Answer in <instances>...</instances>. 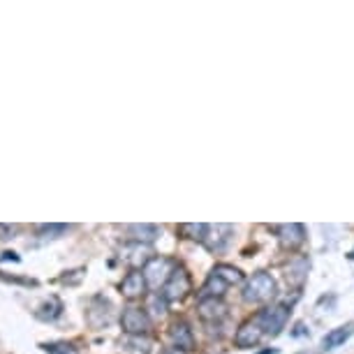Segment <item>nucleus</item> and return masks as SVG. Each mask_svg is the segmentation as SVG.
Wrapping results in <instances>:
<instances>
[{
	"mask_svg": "<svg viewBox=\"0 0 354 354\" xmlns=\"http://www.w3.org/2000/svg\"><path fill=\"white\" fill-rule=\"evenodd\" d=\"M273 297H276V280L266 271H257L243 287V299L248 304H266Z\"/></svg>",
	"mask_w": 354,
	"mask_h": 354,
	"instance_id": "nucleus-1",
	"label": "nucleus"
},
{
	"mask_svg": "<svg viewBox=\"0 0 354 354\" xmlns=\"http://www.w3.org/2000/svg\"><path fill=\"white\" fill-rule=\"evenodd\" d=\"M290 313L292 310L287 308L285 304H276V306H271V308L259 313L257 324L262 326L264 336H278V333L285 329L287 319H290Z\"/></svg>",
	"mask_w": 354,
	"mask_h": 354,
	"instance_id": "nucleus-2",
	"label": "nucleus"
},
{
	"mask_svg": "<svg viewBox=\"0 0 354 354\" xmlns=\"http://www.w3.org/2000/svg\"><path fill=\"white\" fill-rule=\"evenodd\" d=\"M188 292H190V276H188V271L178 266V269L171 271L169 280L165 283L162 292H160V294L167 299V304H171V301H181Z\"/></svg>",
	"mask_w": 354,
	"mask_h": 354,
	"instance_id": "nucleus-3",
	"label": "nucleus"
},
{
	"mask_svg": "<svg viewBox=\"0 0 354 354\" xmlns=\"http://www.w3.org/2000/svg\"><path fill=\"white\" fill-rule=\"evenodd\" d=\"M171 276V264L169 259L165 257H153L149 264L144 266V278H146V285L158 290V287H165V283L169 280Z\"/></svg>",
	"mask_w": 354,
	"mask_h": 354,
	"instance_id": "nucleus-4",
	"label": "nucleus"
},
{
	"mask_svg": "<svg viewBox=\"0 0 354 354\" xmlns=\"http://www.w3.org/2000/svg\"><path fill=\"white\" fill-rule=\"evenodd\" d=\"M121 326H123V331L128 333V336H142V333L149 331L151 319H149V315H146V310L130 306V308L123 310Z\"/></svg>",
	"mask_w": 354,
	"mask_h": 354,
	"instance_id": "nucleus-5",
	"label": "nucleus"
},
{
	"mask_svg": "<svg viewBox=\"0 0 354 354\" xmlns=\"http://www.w3.org/2000/svg\"><path fill=\"white\" fill-rule=\"evenodd\" d=\"M230 236H232V227L230 225H209V227H206L204 243H206V248H209V250L220 252V250H225L227 243H230Z\"/></svg>",
	"mask_w": 354,
	"mask_h": 354,
	"instance_id": "nucleus-6",
	"label": "nucleus"
},
{
	"mask_svg": "<svg viewBox=\"0 0 354 354\" xmlns=\"http://www.w3.org/2000/svg\"><path fill=\"white\" fill-rule=\"evenodd\" d=\"M278 239H280V243L285 245V248H299L304 241H306V230H304V225H299V223H290V225H280L278 227Z\"/></svg>",
	"mask_w": 354,
	"mask_h": 354,
	"instance_id": "nucleus-7",
	"label": "nucleus"
},
{
	"mask_svg": "<svg viewBox=\"0 0 354 354\" xmlns=\"http://www.w3.org/2000/svg\"><path fill=\"white\" fill-rule=\"evenodd\" d=\"M146 278H144V273L142 271H130L128 276L123 278V283H121V294L123 297H128V299H139V297H144L146 294Z\"/></svg>",
	"mask_w": 354,
	"mask_h": 354,
	"instance_id": "nucleus-8",
	"label": "nucleus"
},
{
	"mask_svg": "<svg viewBox=\"0 0 354 354\" xmlns=\"http://www.w3.org/2000/svg\"><path fill=\"white\" fill-rule=\"evenodd\" d=\"M151 255H153L151 248L144 243H128V245H123V250H121V257L132 266H142V264L146 266L153 259Z\"/></svg>",
	"mask_w": 354,
	"mask_h": 354,
	"instance_id": "nucleus-9",
	"label": "nucleus"
},
{
	"mask_svg": "<svg viewBox=\"0 0 354 354\" xmlns=\"http://www.w3.org/2000/svg\"><path fill=\"white\" fill-rule=\"evenodd\" d=\"M262 338H264L262 326H259L257 322H245L241 329L236 331V338H234V340H236L239 347H243V350H245V347H255Z\"/></svg>",
	"mask_w": 354,
	"mask_h": 354,
	"instance_id": "nucleus-10",
	"label": "nucleus"
},
{
	"mask_svg": "<svg viewBox=\"0 0 354 354\" xmlns=\"http://www.w3.org/2000/svg\"><path fill=\"white\" fill-rule=\"evenodd\" d=\"M125 232H128V236L132 239V243H144V245H151L160 236L158 227L156 225H149V223H144V225H130Z\"/></svg>",
	"mask_w": 354,
	"mask_h": 354,
	"instance_id": "nucleus-11",
	"label": "nucleus"
},
{
	"mask_svg": "<svg viewBox=\"0 0 354 354\" xmlns=\"http://www.w3.org/2000/svg\"><path fill=\"white\" fill-rule=\"evenodd\" d=\"M199 315L204 319H223L227 315V306L223 304V299H216V297H204L202 301H199Z\"/></svg>",
	"mask_w": 354,
	"mask_h": 354,
	"instance_id": "nucleus-12",
	"label": "nucleus"
},
{
	"mask_svg": "<svg viewBox=\"0 0 354 354\" xmlns=\"http://www.w3.org/2000/svg\"><path fill=\"white\" fill-rule=\"evenodd\" d=\"M171 343L174 347H178V350L188 352L195 347V336H192V329L185 322H176L171 326Z\"/></svg>",
	"mask_w": 354,
	"mask_h": 354,
	"instance_id": "nucleus-13",
	"label": "nucleus"
},
{
	"mask_svg": "<svg viewBox=\"0 0 354 354\" xmlns=\"http://www.w3.org/2000/svg\"><path fill=\"white\" fill-rule=\"evenodd\" d=\"M354 333V326L352 324H345V326H338V329H331L326 336L322 338V347L324 350H336L345 343L347 338H350Z\"/></svg>",
	"mask_w": 354,
	"mask_h": 354,
	"instance_id": "nucleus-14",
	"label": "nucleus"
},
{
	"mask_svg": "<svg viewBox=\"0 0 354 354\" xmlns=\"http://www.w3.org/2000/svg\"><path fill=\"white\" fill-rule=\"evenodd\" d=\"M211 273H216L218 278H223L227 285H239V283H243V273L239 271V269H234V266H230V264H218Z\"/></svg>",
	"mask_w": 354,
	"mask_h": 354,
	"instance_id": "nucleus-15",
	"label": "nucleus"
},
{
	"mask_svg": "<svg viewBox=\"0 0 354 354\" xmlns=\"http://www.w3.org/2000/svg\"><path fill=\"white\" fill-rule=\"evenodd\" d=\"M61 313H63V304L58 301L56 297H51L49 301H44L42 306H39V310H37V317L39 319H56V317H61Z\"/></svg>",
	"mask_w": 354,
	"mask_h": 354,
	"instance_id": "nucleus-16",
	"label": "nucleus"
},
{
	"mask_svg": "<svg viewBox=\"0 0 354 354\" xmlns=\"http://www.w3.org/2000/svg\"><path fill=\"white\" fill-rule=\"evenodd\" d=\"M306 273H308V259H297V262H292L287 266V280H292V283L301 285Z\"/></svg>",
	"mask_w": 354,
	"mask_h": 354,
	"instance_id": "nucleus-17",
	"label": "nucleus"
},
{
	"mask_svg": "<svg viewBox=\"0 0 354 354\" xmlns=\"http://www.w3.org/2000/svg\"><path fill=\"white\" fill-rule=\"evenodd\" d=\"M227 285L223 278H218L216 273H211L209 276V280H206V285H204V292H206V297H216V299H220L223 294L227 292Z\"/></svg>",
	"mask_w": 354,
	"mask_h": 354,
	"instance_id": "nucleus-18",
	"label": "nucleus"
},
{
	"mask_svg": "<svg viewBox=\"0 0 354 354\" xmlns=\"http://www.w3.org/2000/svg\"><path fill=\"white\" fill-rule=\"evenodd\" d=\"M65 232H68V227H65V225H42V227L37 230V234H39L42 239H58V236H61V234H65Z\"/></svg>",
	"mask_w": 354,
	"mask_h": 354,
	"instance_id": "nucleus-19",
	"label": "nucleus"
},
{
	"mask_svg": "<svg viewBox=\"0 0 354 354\" xmlns=\"http://www.w3.org/2000/svg\"><path fill=\"white\" fill-rule=\"evenodd\" d=\"M206 227H209V225H183V227H181V232H183V234H190V239H195V241H202V243H204Z\"/></svg>",
	"mask_w": 354,
	"mask_h": 354,
	"instance_id": "nucleus-20",
	"label": "nucleus"
},
{
	"mask_svg": "<svg viewBox=\"0 0 354 354\" xmlns=\"http://www.w3.org/2000/svg\"><path fill=\"white\" fill-rule=\"evenodd\" d=\"M44 350L49 354H79L72 345H65V343H51V345H44Z\"/></svg>",
	"mask_w": 354,
	"mask_h": 354,
	"instance_id": "nucleus-21",
	"label": "nucleus"
},
{
	"mask_svg": "<svg viewBox=\"0 0 354 354\" xmlns=\"http://www.w3.org/2000/svg\"><path fill=\"white\" fill-rule=\"evenodd\" d=\"M151 310L156 313V315H165L167 299L162 297V294H153V297H151Z\"/></svg>",
	"mask_w": 354,
	"mask_h": 354,
	"instance_id": "nucleus-22",
	"label": "nucleus"
},
{
	"mask_svg": "<svg viewBox=\"0 0 354 354\" xmlns=\"http://www.w3.org/2000/svg\"><path fill=\"white\" fill-rule=\"evenodd\" d=\"M12 234H15V227L0 225V239H12Z\"/></svg>",
	"mask_w": 354,
	"mask_h": 354,
	"instance_id": "nucleus-23",
	"label": "nucleus"
},
{
	"mask_svg": "<svg viewBox=\"0 0 354 354\" xmlns=\"http://www.w3.org/2000/svg\"><path fill=\"white\" fill-rule=\"evenodd\" d=\"M162 354H185V352L178 350V347H167V350H162Z\"/></svg>",
	"mask_w": 354,
	"mask_h": 354,
	"instance_id": "nucleus-24",
	"label": "nucleus"
}]
</instances>
